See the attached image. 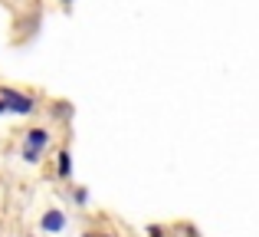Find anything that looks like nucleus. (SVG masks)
Instances as JSON below:
<instances>
[{"label": "nucleus", "instance_id": "nucleus-1", "mask_svg": "<svg viewBox=\"0 0 259 237\" xmlns=\"http://www.w3.org/2000/svg\"><path fill=\"white\" fill-rule=\"evenodd\" d=\"M0 99L7 103V112H17V116H30V112L36 109L33 96H23V92H17V89H0Z\"/></svg>", "mask_w": 259, "mask_h": 237}, {"label": "nucleus", "instance_id": "nucleus-2", "mask_svg": "<svg viewBox=\"0 0 259 237\" xmlns=\"http://www.w3.org/2000/svg\"><path fill=\"white\" fill-rule=\"evenodd\" d=\"M50 145V132L46 128H30L26 132V148H23V158L26 161H39V148Z\"/></svg>", "mask_w": 259, "mask_h": 237}, {"label": "nucleus", "instance_id": "nucleus-3", "mask_svg": "<svg viewBox=\"0 0 259 237\" xmlns=\"http://www.w3.org/2000/svg\"><path fill=\"white\" fill-rule=\"evenodd\" d=\"M63 224H66V218H63L59 211L43 214V231H63Z\"/></svg>", "mask_w": 259, "mask_h": 237}, {"label": "nucleus", "instance_id": "nucleus-4", "mask_svg": "<svg viewBox=\"0 0 259 237\" xmlns=\"http://www.w3.org/2000/svg\"><path fill=\"white\" fill-rule=\"evenodd\" d=\"M56 168H59V175H63V178H69V175H72V155L69 152H59Z\"/></svg>", "mask_w": 259, "mask_h": 237}, {"label": "nucleus", "instance_id": "nucleus-5", "mask_svg": "<svg viewBox=\"0 0 259 237\" xmlns=\"http://www.w3.org/2000/svg\"><path fill=\"white\" fill-rule=\"evenodd\" d=\"M148 237H164V231L161 227H148Z\"/></svg>", "mask_w": 259, "mask_h": 237}, {"label": "nucleus", "instance_id": "nucleus-6", "mask_svg": "<svg viewBox=\"0 0 259 237\" xmlns=\"http://www.w3.org/2000/svg\"><path fill=\"white\" fill-rule=\"evenodd\" d=\"M82 237H95V234H82Z\"/></svg>", "mask_w": 259, "mask_h": 237}, {"label": "nucleus", "instance_id": "nucleus-7", "mask_svg": "<svg viewBox=\"0 0 259 237\" xmlns=\"http://www.w3.org/2000/svg\"><path fill=\"white\" fill-rule=\"evenodd\" d=\"M102 237H112V234H102Z\"/></svg>", "mask_w": 259, "mask_h": 237}, {"label": "nucleus", "instance_id": "nucleus-8", "mask_svg": "<svg viewBox=\"0 0 259 237\" xmlns=\"http://www.w3.org/2000/svg\"><path fill=\"white\" fill-rule=\"evenodd\" d=\"M66 4H69V0H66Z\"/></svg>", "mask_w": 259, "mask_h": 237}]
</instances>
